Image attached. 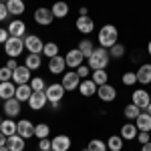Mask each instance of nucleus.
Wrapping results in <instances>:
<instances>
[{"label":"nucleus","instance_id":"f257e3e1","mask_svg":"<svg viewBox=\"0 0 151 151\" xmlns=\"http://www.w3.org/2000/svg\"><path fill=\"white\" fill-rule=\"evenodd\" d=\"M97 40H99V47L111 48L113 45L119 42V28L115 24H103L97 32Z\"/></svg>","mask_w":151,"mask_h":151},{"label":"nucleus","instance_id":"f03ea898","mask_svg":"<svg viewBox=\"0 0 151 151\" xmlns=\"http://www.w3.org/2000/svg\"><path fill=\"white\" fill-rule=\"evenodd\" d=\"M111 63V55H109V48H103V47H97L93 50V55L87 58V65L91 70H103L109 67Z\"/></svg>","mask_w":151,"mask_h":151},{"label":"nucleus","instance_id":"7ed1b4c3","mask_svg":"<svg viewBox=\"0 0 151 151\" xmlns=\"http://www.w3.org/2000/svg\"><path fill=\"white\" fill-rule=\"evenodd\" d=\"M24 50V38H16V36H10L6 42H4V52L8 58H16L20 57Z\"/></svg>","mask_w":151,"mask_h":151},{"label":"nucleus","instance_id":"20e7f679","mask_svg":"<svg viewBox=\"0 0 151 151\" xmlns=\"http://www.w3.org/2000/svg\"><path fill=\"white\" fill-rule=\"evenodd\" d=\"M65 87L60 85V83H50L47 85V89H45V95H47L48 103H63V99H65Z\"/></svg>","mask_w":151,"mask_h":151},{"label":"nucleus","instance_id":"39448f33","mask_svg":"<svg viewBox=\"0 0 151 151\" xmlns=\"http://www.w3.org/2000/svg\"><path fill=\"white\" fill-rule=\"evenodd\" d=\"M81 81L83 79L77 75V70H67V73H63V77H60V85L65 87L67 93H73L75 89H79Z\"/></svg>","mask_w":151,"mask_h":151},{"label":"nucleus","instance_id":"423d86ee","mask_svg":"<svg viewBox=\"0 0 151 151\" xmlns=\"http://www.w3.org/2000/svg\"><path fill=\"white\" fill-rule=\"evenodd\" d=\"M24 48L32 55H42V48H45V40L38 35H26L24 36Z\"/></svg>","mask_w":151,"mask_h":151},{"label":"nucleus","instance_id":"0eeeda50","mask_svg":"<svg viewBox=\"0 0 151 151\" xmlns=\"http://www.w3.org/2000/svg\"><path fill=\"white\" fill-rule=\"evenodd\" d=\"M30 73L32 70L28 69L26 65H18L16 69L12 70V83L14 85H26V83H30V79H32Z\"/></svg>","mask_w":151,"mask_h":151},{"label":"nucleus","instance_id":"6e6552de","mask_svg":"<svg viewBox=\"0 0 151 151\" xmlns=\"http://www.w3.org/2000/svg\"><path fill=\"white\" fill-rule=\"evenodd\" d=\"M65 60H67V67L73 70H77L81 65H85V57L79 48H69L67 55H65Z\"/></svg>","mask_w":151,"mask_h":151},{"label":"nucleus","instance_id":"1a4fd4ad","mask_svg":"<svg viewBox=\"0 0 151 151\" xmlns=\"http://www.w3.org/2000/svg\"><path fill=\"white\" fill-rule=\"evenodd\" d=\"M2 111H4V115L14 119V117L20 115V111H22V103L16 99V97H12V99H6L4 103H2Z\"/></svg>","mask_w":151,"mask_h":151},{"label":"nucleus","instance_id":"9d476101","mask_svg":"<svg viewBox=\"0 0 151 151\" xmlns=\"http://www.w3.org/2000/svg\"><path fill=\"white\" fill-rule=\"evenodd\" d=\"M55 20V16H52V10L47 8V6H38L35 10V22L40 24V26H50Z\"/></svg>","mask_w":151,"mask_h":151},{"label":"nucleus","instance_id":"9b49d317","mask_svg":"<svg viewBox=\"0 0 151 151\" xmlns=\"http://www.w3.org/2000/svg\"><path fill=\"white\" fill-rule=\"evenodd\" d=\"M131 103H135V105L141 109V111H143V109H145V107L151 103L149 91H145V89H135V91L131 93Z\"/></svg>","mask_w":151,"mask_h":151},{"label":"nucleus","instance_id":"f8f14e48","mask_svg":"<svg viewBox=\"0 0 151 151\" xmlns=\"http://www.w3.org/2000/svg\"><path fill=\"white\" fill-rule=\"evenodd\" d=\"M97 97L103 101V103H113L117 99V89L113 87V85H101L99 89H97Z\"/></svg>","mask_w":151,"mask_h":151},{"label":"nucleus","instance_id":"ddd939ff","mask_svg":"<svg viewBox=\"0 0 151 151\" xmlns=\"http://www.w3.org/2000/svg\"><path fill=\"white\" fill-rule=\"evenodd\" d=\"M16 133L24 137V139H30V137H35V123L30 121V119H20L18 123H16Z\"/></svg>","mask_w":151,"mask_h":151},{"label":"nucleus","instance_id":"4468645a","mask_svg":"<svg viewBox=\"0 0 151 151\" xmlns=\"http://www.w3.org/2000/svg\"><path fill=\"white\" fill-rule=\"evenodd\" d=\"M6 30H8V35H10V36L24 38V36H26V24H24V20H20V18H14V20L8 22Z\"/></svg>","mask_w":151,"mask_h":151},{"label":"nucleus","instance_id":"2eb2a0df","mask_svg":"<svg viewBox=\"0 0 151 151\" xmlns=\"http://www.w3.org/2000/svg\"><path fill=\"white\" fill-rule=\"evenodd\" d=\"M48 103L47 95L45 91H38V93H32L30 95V99H28V109L30 111H40V109H45Z\"/></svg>","mask_w":151,"mask_h":151},{"label":"nucleus","instance_id":"dca6fc26","mask_svg":"<svg viewBox=\"0 0 151 151\" xmlns=\"http://www.w3.org/2000/svg\"><path fill=\"white\" fill-rule=\"evenodd\" d=\"M75 26H77V30H79L81 35H91L95 30V20L89 14H87V16H79L77 22H75Z\"/></svg>","mask_w":151,"mask_h":151},{"label":"nucleus","instance_id":"f3484780","mask_svg":"<svg viewBox=\"0 0 151 151\" xmlns=\"http://www.w3.org/2000/svg\"><path fill=\"white\" fill-rule=\"evenodd\" d=\"M65 69H67V60H65V57L57 55V57L48 58V73H52V75H63Z\"/></svg>","mask_w":151,"mask_h":151},{"label":"nucleus","instance_id":"a211bd4d","mask_svg":"<svg viewBox=\"0 0 151 151\" xmlns=\"http://www.w3.org/2000/svg\"><path fill=\"white\" fill-rule=\"evenodd\" d=\"M137 133H139V129H137V125H135V121H127L125 125H121V131H119V135H121L125 141H135Z\"/></svg>","mask_w":151,"mask_h":151},{"label":"nucleus","instance_id":"6ab92c4d","mask_svg":"<svg viewBox=\"0 0 151 151\" xmlns=\"http://www.w3.org/2000/svg\"><path fill=\"white\" fill-rule=\"evenodd\" d=\"M70 145H73V141H70V137L65 135V133L55 135V139H52V151H69Z\"/></svg>","mask_w":151,"mask_h":151},{"label":"nucleus","instance_id":"aec40b11","mask_svg":"<svg viewBox=\"0 0 151 151\" xmlns=\"http://www.w3.org/2000/svg\"><path fill=\"white\" fill-rule=\"evenodd\" d=\"M97 85H95V81L93 79H83L81 81V85H79V93L83 95V97H93V95H97Z\"/></svg>","mask_w":151,"mask_h":151},{"label":"nucleus","instance_id":"412c9836","mask_svg":"<svg viewBox=\"0 0 151 151\" xmlns=\"http://www.w3.org/2000/svg\"><path fill=\"white\" fill-rule=\"evenodd\" d=\"M137 83L139 85H151V63H145L137 69Z\"/></svg>","mask_w":151,"mask_h":151},{"label":"nucleus","instance_id":"4be33fe9","mask_svg":"<svg viewBox=\"0 0 151 151\" xmlns=\"http://www.w3.org/2000/svg\"><path fill=\"white\" fill-rule=\"evenodd\" d=\"M6 145H8V149H10V151H24V149H26V139L20 137V135L16 133V135H10V137H8Z\"/></svg>","mask_w":151,"mask_h":151},{"label":"nucleus","instance_id":"5701e85b","mask_svg":"<svg viewBox=\"0 0 151 151\" xmlns=\"http://www.w3.org/2000/svg\"><path fill=\"white\" fill-rule=\"evenodd\" d=\"M50 10H52V16H55V18H67V14H69V4H67L65 0H57V2L50 6Z\"/></svg>","mask_w":151,"mask_h":151},{"label":"nucleus","instance_id":"b1692460","mask_svg":"<svg viewBox=\"0 0 151 151\" xmlns=\"http://www.w3.org/2000/svg\"><path fill=\"white\" fill-rule=\"evenodd\" d=\"M32 93H35V91H32V87H30L28 83H26V85H16V95H14V97H16L20 103H28V99H30Z\"/></svg>","mask_w":151,"mask_h":151},{"label":"nucleus","instance_id":"393cba45","mask_svg":"<svg viewBox=\"0 0 151 151\" xmlns=\"http://www.w3.org/2000/svg\"><path fill=\"white\" fill-rule=\"evenodd\" d=\"M16 95V85L12 81H6V83H0V99L6 101V99H12Z\"/></svg>","mask_w":151,"mask_h":151},{"label":"nucleus","instance_id":"a878e982","mask_svg":"<svg viewBox=\"0 0 151 151\" xmlns=\"http://www.w3.org/2000/svg\"><path fill=\"white\" fill-rule=\"evenodd\" d=\"M6 8H8V12H10L12 16H20L26 10V4H24V0H8Z\"/></svg>","mask_w":151,"mask_h":151},{"label":"nucleus","instance_id":"bb28decb","mask_svg":"<svg viewBox=\"0 0 151 151\" xmlns=\"http://www.w3.org/2000/svg\"><path fill=\"white\" fill-rule=\"evenodd\" d=\"M135 125H137L139 131H147V133H151V115L147 113V111H141V115L135 119Z\"/></svg>","mask_w":151,"mask_h":151},{"label":"nucleus","instance_id":"cd10ccee","mask_svg":"<svg viewBox=\"0 0 151 151\" xmlns=\"http://www.w3.org/2000/svg\"><path fill=\"white\" fill-rule=\"evenodd\" d=\"M0 133H4L6 137H10V135H16V121H14V119H10V117L2 119V125H0Z\"/></svg>","mask_w":151,"mask_h":151},{"label":"nucleus","instance_id":"c85d7f7f","mask_svg":"<svg viewBox=\"0 0 151 151\" xmlns=\"http://www.w3.org/2000/svg\"><path fill=\"white\" fill-rule=\"evenodd\" d=\"M123 145H125V139L121 135H111L107 139V149L109 151H123Z\"/></svg>","mask_w":151,"mask_h":151},{"label":"nucleus","instance_id":"c756f323","mask_svg":"<svg viewBox=\"0 0 151 151\" xmlns=\"http://www.w3.org/2000/svg\"><path fill=\"white\" fill-rule=\"evenodd\" d=\"M24 65H26L30 70H38V69H40V65H42V58H40V55H32V52H28L26 58H24Z\"/></svg>","mask_w":151,"mask_h":151},{"label":"nucleus","instance_id":"7c9ffc66","mask_svg":"<svg viewBox=\"0 0 151 151\" xmlns=\"http://www.w3.org/2000/svg\"><path fill=\"white\" fill-rule=\"evenodd\" d=\"M123 115H125L127 121H135V119L141 115V109L135 103H129V105H125V109H123Z\"/></svg>","mask_w":151,"mask_h":151},{"label":"nucleus","instance_id":"2f4dec72","mask_svg":"<svg viewBox=\"0 0 151 151\" xmlns=\"http://www.w3.org/2000/svg\"><path fill=\"white\" fill-rule=\"evenodd\" d=\"M77 48H79V50L83 52V57H85V58H89L91 55H93V50H95L97 47H95V45L91 42V40H89V38H83L81 42H79V47H77Z\"/></svg>","mask_w":151,"mask_h":151},{"label":"nucleus","instance_id":"473e14b6","mask_svg":"<svg viewBox=\"0 0 151 151\" xmlns=\"http://www.w3.org/2000/svg\"><path fill=\"white\" fill-rule=\"evenodd\" d=\"M91 79L95 81V85H97V87H101V85H107V83H109V73H107V69H103V70H93Z\"/></svg>","mask_w":151,"mask_h":151},{"label":"nucleus","instance_id":"72a5a7b5","mask_svg":"<svg viewBox=\"0 0 151 151\" xmlns=\"http://www.w3.org/2000/svg\"><path fill=\"white\" fill-rule=\"evenodd\" d=\"M48 135H50V125H47V123L35 125V137L36 139H47Z\"/></svg>","mask_w":151,"mask_h":151},{"label":"nucleus","instance_id":"f704fd0d","mask_svg":"<svg viewBox=\"0 0 151 151\" xmlns=\"http://www.w3.org/2000/svg\"><path fill=\"white\" fill-rule=\"evenodd\" d=\"M42 55L47 58H52L58 55V45L55 40H50V42H45V48H42Z\"/></svg>","mask_w":151,"mask_h":151},{"label":"nucleus","instance_id":"c9c22d12","mask_svg":"<svg viewBox=\"0 0 151 151\" xmlns=\"http://www.w3.org/2000/svg\"><path fill=\"white\" fill-rule=\"evenodd\" d=\"M125 52H127V48H125V45H121V42H117V45H113V47L109 48L111 58H121V57H125Z\"/></svg>","mask_w":151,"mask_h":151},{"label":"nucleus","instance_id":"e433bc0d","mask_svg":"<svg viewBox=\"0 0 151 151\" xmlns=\"http://www.w3.org/2000/svg\"><path fill=\"white\" fill-rule=\"evenodd\" d=\"M28 85L32 87V91H35V93H38V91H45V89H47V81H45L42 77H32Z\"/></svg>","mask_w":151,"mask_h":151},{"label":"nucleus","instance_id":"4c0bfd02","mask_svg":"<svg viewBox=\"0 0 151 151\" xmlns=\"http://www.w3.org/2000/svg\"><path fill=\"white\" fill-rule=\"evenodd\" d=\"M89 151H107V141L103 139H91L89 145H87Z\"/></svg>","mask_w":151,"mask_h":151},{"label":"nucleus","instance_id":"58836bf2","mask_svg":"<svg viewBox=\"0 0 151 151\" xmlns=\"http://www.w3.org/2000/svg\"><path fill=\"white\" fill-rule=\"evenodd\" d=\"M121 81H123V85H125V87H133V85L137 83V75H135L133 70H127V73H123Z\"/></svg>","mask_w":151,"mask_h":151},{"label":"nucleus","instance_id":"ea45409f","mask_svg":"<svg viewBox=\"0 0 151 151\" xmlns=\"http://www.w3.org/2000/svg\"><path fill=\"white\" fill-rule=\"evenodd\" d=\"M38 151H52V139H38Z\"/></svg>","mask_w":151,"mask_h":151},{"label":"nucleus","instance_id":"a19ab883","mask_svg":"<svg viewBox=\"0 0 151 151\" xmlns=\"http://www.w3.org/2000/svg\"><path fill=\"white\" fill-rule=\"evenodd\" d=\"M6 81H12V70L8 67H2L0 69V83H6Z\"/></svg>","mask_w":151,"mask_h":151},{"label":"nucleus","instance_id":"79ce46f5","mask_svg":"<svg viewBox=\"0 0 151 151\" xmlns=\"http://www.w3.org/2000/svg\"><path fill=\"white\" fill-rule=\"evenodd\" d=\"M77 75H79L81 79H89V77H91V69H89V65H81V67L77 69Z\"/></svg>","mask_w":151,"mask_h":151},{"label":"nucleus","instance_id":"37998d69","mask_svg":"<svg viewBox=\"0 0 151 151\" xmlns=\"http://www.w3.org/2000/svg\"><path fill=\"white\" fill-rule=\"evenodd\" d=\"M135 139H137V143H141V145H145V143H149V141H151V135L147 133V131H139Z\"/></svg>","mask_w":151,"mask_h":151},{"label":"nucleus","instance_id":"c03bdc74","mask_svg":"<svg viewBox=\"0 0 151 151\" xmlns=\"http://www.w3.org/2000/svg\"><path fill=\"white\" fill-rule=\"evenodd\" d=\"M8 16H10V12H8V8H6V4L0 2V22H4Z\"/></svg>","mask_w":151,"mask_h":151},{"label":"nucleus","instance_id":"a18cd8bd","mask_svg":"<svg viewBox=\"0 0 151 151\" xmlns=\"http://www.w3.org/2000/svg\"><path fill=\"white\" fill-rule=\"evenodd\" d=\"M8 38H10L8 30H6V28H0V45H4V42H6Z\"/></svg>","mask_w":151,"mask_h":151},{"label":"nucleus","instance_id":"49530a36","mask_svg":"<svg viewBox=\"0 0 151 151\" xmlns=\"http://www.w3.org/2000/svg\"><path fill=\"white\" fill-rule=\"evenodd\" d=\"M6 67H8L10 70H14L16 67H18V63H16V58H8V60H6Z\"/></svg>","mask_w":151,"mask_h":151},{"label":"nucleus","instance_id":"de8ad7c7","mask_svg":"<svg viewBox=\"0 0 151 151\" xmlns=\"http://www.w3.org/2000/svg\"><path fill=\"white\" fill-rule=\"evenodd\" d=\"M6 141H8V137H6L4 133H0V147H4V145H6Z\"/></svg>","mask_w":151,"mask_h":151},{"label":"nucleus","instance_id":"09e8293b","mask_svg":"<svg viewBox=\"0 0 151 151\" xmlns=\"http://www.w3.org/2000/svg\"><path fill=\"white\" fill-rule=\"evenodd\" d=\"M87 14H89V8L81 6V8H79V16H87Z\"/></svg>","mask_w":151,"mask_h":151},{"label":"nucleus","instance_id":"8fccbe9b","mask_svg":"<svg viewBox=\"0 0 151 151\" xmlns=\"http://www.w3.org/2000/svg\"><path fill=\"white\" fill-rule=\"evenodd\" d=\"M141 151H151V141L145 143V145H141Z\"/></svg>","mask_w":151,"mask_h":151},{"label":"nucleus","instance_id":"3c124183","mask_svg":"<svg viewBox=\"0 0 151 151\" xmlns=\"http://www.w3.org/2000/svg\"><path fill=\"white\" fill-rule=\"evenodd\" d=\"M50 107H52V109L57 111V109H60V103H50Z\"/></svg>","mask_w":151,"mask_h":151},{"label":"nucleus","instance_id":"603ef678","mask_svg":"<svg viewBox=\"0 0 151 151\" xmlns=\"http://www.w3.org/2000/svg\"><path fill=\"white\" fill-rule=\"evenodd\" d=\"M143 111H147V113H149V115H151V103L147 105V107H145V109H143Z\"/></svg>","mask_w":151,"mask_h":151},{"label":"nucleus","instance_id":"864d4df0","mask_svg":"<svg viewBox=\"0 0 151 151\" xmlns=\"http://www.w3.org/2000/svg\"><path fill=\"white\" fill-rule=\"evenodd\" d=\"M147 52H149V57H151V40H149V45H147Z\"/></svg>","mask_w":151,"mask_h":151},{"label":"nucleus","instance_id":"5fc2aeb1","mask_svg":"<svg viewBox=\"0 0 151 151\" xmlns=\"http://www.w3.org/2000/svg\"><path fill=\"white\" fill-rule=\"evenodd\" d=\"M0 151H10V149H8V145H4V147H0Z\"/></svg>","mask_w":151,"mask_h":151},{"label":"nucleus","instance_id":"6e6d98bb","mask_svg":"<svg viewBox=\"0 0 151 151\" xmlns=\"http://www.w3.org/2000/svg\"><path fill=\"white\" fill-rule=\"evenodd\" d=\"M0 2H4V4H6V2H8V0H0Z\"/></svg>","mask_w":151,"mask_h":151},{"label":"nucleus","instance_id":"4d7b16f0","mask_svg":"<svg viewBox=\"0 0 151 151\" xmlns=\"http://www.w3.org/2000/svg\"><path fill=\"white\" fill-rule=\"evenodd\" d=\"M0 125H2V117H0Z\"/></svg>","mask_w":151,"mask_h":151},{"label":"nucleus","instance_id":"13d9d810","mask_svg":"<svg viewBox=\"0 0 151 151\" xmlns=\"http://www.w3.org/2000/svg\"><path fill=\"white\" fill-rule=\"evenodd\" d=\"M81 151H89V149H81Z\"/></svg>","mask_w":151,"mask_h":151}]
</instances>
